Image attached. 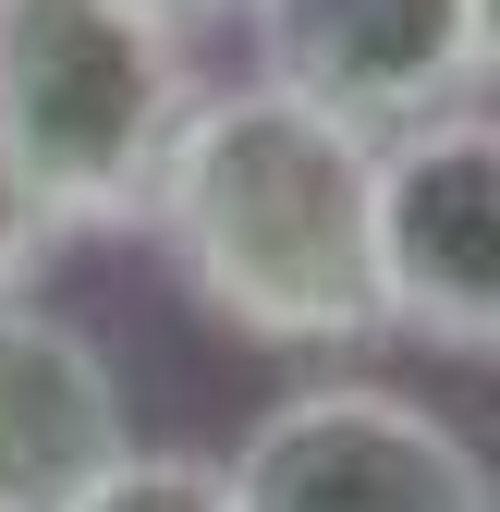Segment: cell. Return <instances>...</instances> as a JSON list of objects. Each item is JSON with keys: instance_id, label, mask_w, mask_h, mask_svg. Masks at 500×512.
<instances>
[{"instance_id": "277c9868", "label": "cell", "mask_w": 500, "mask_h": 512, "mask_svg": "<svg viewBox=\"0 0 500 512\" xmlns=\"http://www.w3.org/2000/svg\"><path fill=\"white\" fill-rule=\"evenodd\" d=\"M232 512H500L488 452L403 378H293L220 452Z\"/></svg>"}, {"instance_id": "3957f363", "label": "cell", "mask_w": 500, "mask_h": 512, "mask_svg": "<svg viewBox=\"0 0 500 512\" xmlns=\"http://www.w3.org/2000/svg\"><path fill=\"white\" fill-rule=\"evenodd\" d=\"M366 293H379V342H415L440 366L500 354V122L488 98L366 135Z\"/></svg>"}, {"instance_id": "7a4b0ae2", "label": "cell", "mask_w": 500, "mask_h": 512, "mask_svg": "<svg viewBox=\"0 0 500 512\" xmlns=\"http://www.w3.org/2000/svg\"><path fill=\"white\" fill-rule=\"evenodd\" d=\"M196 110V49L135 0H0V171L49 244L135 232Z\"/></svg>"}, {"instance_id": "6da1fadb", "label": "cell", "mask_w": 500, "mask_h": 512, "mask_svg": "<svg viewBox=\"0 0 500 512\" xmlns=\"http://www.w3.org/2000/svg\"><path fill=\"white\" fill-rule=\"evenodd\" d=\"M135 232H159L171 281L232 342H269V354L379 342V293H366V135L257 86V74L196 86Z\"/></svg>"}, {"instance_id": "8992f818", "label": "cell", "mask_w": 500, "mask_h": 512, "mask_svg": "<svg viewBox=\"0 0 500 512\" xmlns=\"http://www.w3.org/2000/svg\"><path fill=\"white\" fill-rule=\"evenodd\" d=\"M135 452V391L86 317L37 293L0 305V512H61Z\"/></svg>"}, {"instance_id": "ba28073f", "label": "cell", "mask_w": 500, "mask_h": 512, "mask_svg": "<svg viewBox=\"0 0 500 512\" xmlns=\"http://www.w3.org/2000/svg\"><path fill=\"white\" fill-rule=\"evenodd\" d=\"M37 269H49V232H37V208H25V183L0 171V305L37 293Z\"/></svg>"}, {"instance_id": "52a82bcc", "label": "cell", "mask_w": 500, "mask_h": 512, "mask_svg": "<svg viewBox=\"0 0 500 512\" xmlns=\"http://www.w3.org/2000/svg\"><path fill=\"white\" fill-rule=\"evenodd\" d=\"M61 512H232L220 500V452H183V439H135V452H122L86 500H61Z\"/></svg>"}, {"instance_id": "5b68a950", "label": "cell", "mask_w": 500, "mask_h": 512, "mask_svg": "<svg viewBox=\"0 0 500 512\" xmlns=\"http://www.w3.org/2000/svg\"><path fill=\"white\" fill-rule=\"evenodd\" d=\"M257 86L354 122V135H403L427 110H476L500 61V0H232Z\"/></svg>"}, {"instance_id": "9c48e42d", "label": "cell", "mask_w": 500, "mask_h": 512, "mask_svg": "<svg viewBox=\"0 0 500 512\" xmlns=\"http://www.w3.org/2000/svg\"><path fill=\"white\" fill-rule=\"evenodd\" d=\"M135 13H171V25H196V13H232V0H135Z\"/></svg>"}]
</instances>
